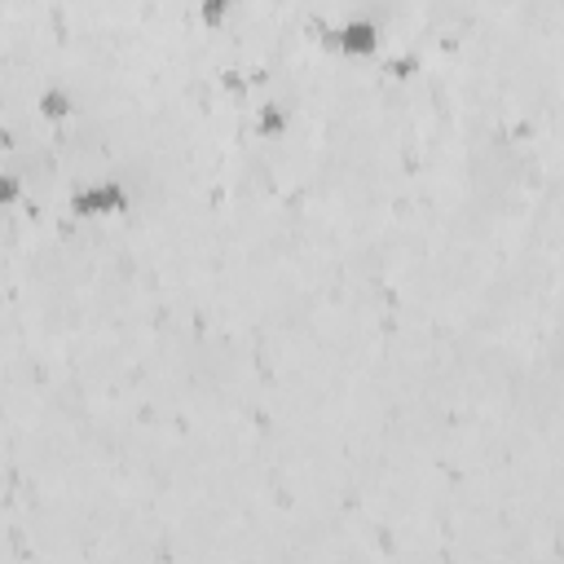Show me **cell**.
Segmentation results:
<instances>
[{
	"label": "cell",
	"instance_id": "7a4b0ae2",
	"mask_svg": "<svg viewBox=\"0 0 564 564\" xmlns=\"http://www.w3.org/2000/svg\"><path fill=\"white\" fill-rule=\"evenodd\" d=\"M326 40L335 44V48H344V53H357V57H366V53H375L379 48V31H375V22H344V26H335V31H326Z\"/></svg>",
	"mask_w": 564,
	"mask_h": 564
},
{
	"label": "cell",
	"instance_id": "277c9868",
	"mask_svg": "<svg viewBox=\"0 0 564 564\" xmlns=\"http://www.w3.org/2000/svg\"><path fill=\"white\" fill-rule=\"evenodd\" d=\"M234 0H203V18L207 22H216V18H225V9H229Z\"/></svg>",
	"mask_w": 564,
	"mask_h": 564
},
{
	"label": "cell",
	"instance_id": "3957f363",
	"mask_svg": "<svg viewBox=\"0 0 564 564\" xmlns=\"http://www.w3.org/2000/svg\"><path fill=\"white\" fill-rule=\"evenodd\" d=\"M40 106H44V115H66L70 110V97L66 93H44Z\"/></svg>",
	"mask_w": 564,
	"mask_h": 564
},
{
	"label": "cell",
	"instance_id": "6da1fadb",
	"mask_svg": "<svg viewBox=\"0 0 564 564\" xmlns=\"http://www.w3.org/2000/svg\"><path fill=\"white\" fill-rule=\"evenodd\" d=\"M123 207H128V189L119 181H93V185L70 194L75 216H110V212H123Z\"/></svg>",
	"mask_w": 564,
	"mask_h": 564
},
{
	"label": "cell",
	"instance_id": "5b68a950",
	"mask_svg": "<svg viewBox=\"0 0 564 564\" xmlns=\"http://www.w3.org/2000/svg\"><path fill=\"white\" fill-rule=\"evenodd\" d=\"M260 128H264V132H273V128H282V115H278V110H269V115L260 119Z\"/></svg>",
	"mask_w": 564,
	"mask_h": 564
}]
</instances>
